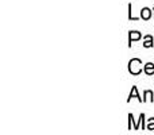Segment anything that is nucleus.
Instances as JSON below:
<instances>
[{"instance_id":"obj_1","label":"nucleus","mask_w":154,"mask_h":135,"mask_svg":"<svg viewBox=\"0 0 154 135\" xmlns=\"http://www.w3.org/2000/svg\"><path fill=\"white\" fill-rule=\"evenodd\" d=\"M143 62L139 58H131L128 61V72H130L133 76H138L141 72H143V68H142Z\"/></svg>"},{"instance_id":"obj_2","label":"nucleus","mask_w":154,"mask_h":135,"mask_svg":"<svg viewBox=\"0 0 154 135\" xmlns=\"http://www.w3.org/2000/svg\"><path fill=\"white\" fill-rule=\"evenodd\" d=\"M141 38H143V35L139 31H130L128 32V48H131L134 41H139Z\"/></svg>"},{"instance_id":"obj_3","label":"nucleus","mask_w":154,"mask_h":135,"mask_svg":"<svg viewBox=\"0 0 154 135\" xmlns=\"http://www.w3.org/2000/svg\"><path fill=\"white\" fill-rule=\"evenodd\" d=\"M131 99H138L139 103H143V97H141V95L138 93V88H137L135 85L131 88V92H130V95H128V99H127L128 103H130Z\"/></svg>"},{"instance_id":"obj_4","label":"nucleus","mask_w":154,"mask_h":135,"mask_svg":"<svg viewBox=\"0 0 154 135\" xmlns=\"http://www.w3.org/2000/svg\"><path fill=\"white\" fill-rule=\"evenodd\" d=\"M154 46V38L153 35L147 34V35H143V48L146 49H150Z\"/></svg>"},{"instance_id":"obj_5","label":"nucleus","mask_w":154,"mask_h":135,"mask_svg":"<svg viewBox=\"0 0 154 135\" xmlns=\"http://www.w3.org/2000/svg\"><path fill=\"white\" fill-rule=\"evenodd\" d=\"M152 14H153V11L150 10L149 7H143L141 10V19H143V20H149V19H152Z\"/></svg>"},{"instance_id":"obj_6","label":"nucleus","mask_w":154,"mask_h":135,"mask_svg":"<svg viewBox=\"0 0 154 135\" xmlns=\"http://www.w3.org/2000/svg\"><path fill=\"white\" fill-rule=\"evenodd\" d=\"M143 72L147 74V76H153L154 74V64L153 62H146L143 65Z\"/></svg>"},{"instance_id":"obj_7","label":"nucleus","mask_w":154,"mask_h":135,"mask_svg":"<svg viewBox=\"0 0 154 135\" xmlns=\"http://www.w3.org/2000/svg\"><path fill=\"white\" fill-rule=\"evenodd\" d=\"M146 101H154V92L153 91H145L143 92V103Z\"/></svg>"},{"instance_id":"obj_8","label":"nucleus","mask_w":154,"mask_h":135,"mask_svg":"<svg viewBox=\"0 0 154 135\" xmlns=\"http://www.w3.org/2000/svg\"><path fill=\"white\" fill-rule=\"evenodd\" d=\"M141 19V15L139 16H134L133 15V4H128V20H139Z\"/></svg>"},{"instance_id":"obj_9","label":"nucleus","mask_w":154,"mask_h":135,"mask_svg":"<svg viewBox=\"0 0 154 135\" xmlns=\"http://www.w3.org/2000/svg\"><path fill=\"white\" fill-rule=\"evenodd\" d=\"M146 130H149V131H154V118H150V119H147V123H146Z\"/></svg>"},{"instance_id":"obj_10","label":"nucleus","mask_w":154,"mask_h":135,"mask_svg":"<svg viewBox=\"0 0 154 135\" xmlns=\"http://www.w3.org/2000/svg\"><path fill=\"white\" fill-rule=\"evenodd\" d=\"M153 19H154V5H153Z\"/></svg>"}]
</instances>
